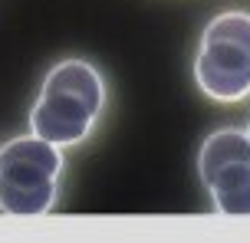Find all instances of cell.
Masks as SVG:
<instances>
[{"instance_id":"obj_1","label":"cell","mask_w":250,"mask_h":243,"mask_svg":"<svg viewBox=\"0 0 250 243\" xmlns=\"http://www.w3.org/2000/svg\"><path fill=\"white\" fill-rule=\"evenodd\" d=\"M105 102L102 73L89 59H60L43 76L30 112V131L60 148H73L96 125Z\"/></svg>"},{"instance_id":"obj_2","label":"cell","mask_w":250,"mask_h":243,"mask_svg":"<svg viewBox=\"0 0 250 243\" xmlns=\"http://www.w3.org/2000/svg\"><path fill=\"white\" fill-rule=\"evenodd\" d=\"M62 151L60 145L23 135L0 148V210L10 217H43L56 204Z\"/></svg>"},{"instance_id":"obj_3","label":"cell","mask_w":250,"mask_h":243,"mask_svg":"<svg viewBox=\"0 0 250 243\" xmlns=\"http://www.w3.org/2000/svg\"><path fill=\"white\" fill-rule=\"evenodd\" d=\"M194 82L217 102H240L250 95V13L224 10L201 33L194 56Z\"/></svg>"},{"instance_id":"obj_4","label":"cell","mask_w":250,"mask_h":243,"mask_svg":"<svg viewBox=\"0 0 250 243\" xmlns=\"http://www.w3.org/2000/svg\"><path fill=\"white\" fill-rule=\"evenodd\" d=\"M250 165V138L247 131H237V128H221L214 131L211 138L201 145L198 154V174L201 184L208 187L214 178H221L230 168H244Z\"/></svg>"},{"instance_id":"obj_5","label":"cell","mask_w":250,"mask_h":243,"mask_svg":"<svg viewBox=\"0 0 250 243\" xmlns=\"http://www.w3.org/2000/svg\"><path fill=\"white\" fill-rule=\"evenodd\" d=\"M214 210L224 217H250V165L230 168L208 184Z\"/></svg>"},{"instance_id":"obj_6","label":"cell","mask_w":250,"mask_h":243,"mask_svg":"<svg viewBox=\"0 0 250 243\" xmlns=\"http://www.w3.org/2000/svg\"><path fill=\"white\" fill-rule=\"evenodd\" d=\"M247 138H250V125H247Z\"/></svg>"}]
</instances>
